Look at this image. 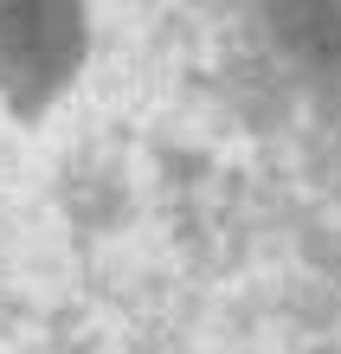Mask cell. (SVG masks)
I'll return each instance as SVG.
<instances>
[{
	"label": "cell",
	"mask_w": 341,
	"mask_h": 354,
	"mask_svg": "<svg viewBox=\"0 0 341 354\" xmlns=\"http://www.w3.org/2000/svg\"><path fill=\"white\" fill-rule=\"evenodd\" d=\"M71 52H77L71 0H0V71L46 84L65 71Z\"/></svg>",
	"instance_id": "1"
},
{
	"label": "cell",
	"mask_w": 341,
	"mask_h": 354,
	"mask_svg": "<svg viewBox=\"0 0 341 354\" xmlns=\"http://www.w3.org/2000/svg\"><path fill=\"white\" fill-rule=\"evenodd\" d=\"M270 26L309 58H341V0H270Z\"/></svg>",
	"instance_id": "2"
}]
</instances>
